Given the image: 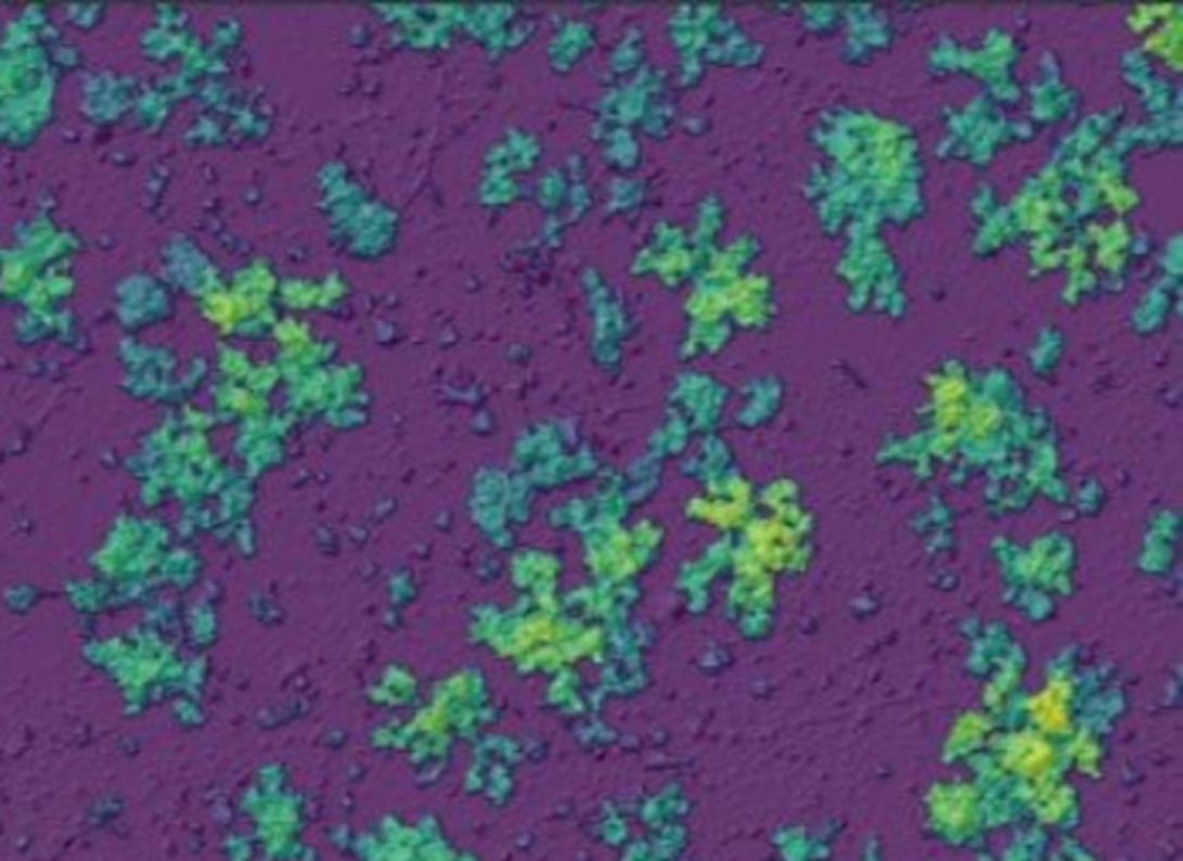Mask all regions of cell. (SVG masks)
<instances>
[{"label":"cell","mask_w":1183,"mask_h":861,"mask_svg":"<svg viewBox=\"0 0 1183 861\" xmlns=\"http://www.w3.org/2000/svg\"><path fill=\"white\" fill-rule=\"evenodd\" d=\"M929 815L946 832H966L976 824L980 801L974 787L964 783H941L936 785L929 799Z\"/></svg>","instance_id":"4"},{"label":"cell","mask_w":1183,"mask_h":861,"mask_svg":"<svg viewBox=\"0 0 1183 861\" xmlns=\"http://www.w3.org/2000/svg\"><path fill=\"white\" fill-rule=\"evenodd\" d=\"M992 732V723L982 714H964L950 732V744L955 748H974L982 744Z\"/></svg>","instance_id":"8"},{"label":"cell","mask_w":1183,"mask_h":861,"mask_svg":"<svg viewBox=\"0 0 1183 861\" xmlns=\"http://www.w3.org/2000/svg\"><path fill=\"white\" fill-rule=\"evenodd\" d=\"M749 509L751 490L745 483H733L726 492L698 497L692 504V515L717 529H735L745 525Z\"/></svg>","instance_id":"5"},{"label":"cell","mask_w":1183,"mask_h":861,"mask_svg":"<svg viewBox=\"0 0 1183 861\" xmlns=\"http://www.w3.org/2000/svg\"><path fill=\"white\" fill-rule=\"evenodd\" d=\"M805 554V531L798 517L774 513L754 523L747 541V566L751 580H770L780 573L798 568Z\"/></svg>","instance_id":"1"},{"label":"cell","mask_w":1183,"mask_h":861,"mask_svg":"<svg viewBox=\"0 0 1183 861\" xmlns=\"http://www.w3.org/2000/svg\"><path fill=\"white\" fill-rule=\"evenodd\" d=\"M934 404L936 419H939V425L943 429L960 427L968 416L964 382L957 380V376H941L934 388Z\"/></svg>","instance_id":"6"},{"label":"cell","mask_w":1183,"mask_h":861,"mask_svg":"<svg viewBox=\"0 0 1183 861\" xmlns=\"http://www.w3.org/2000/svg\"><path fill=\"white\" fill-rule=\"evenodd\" d=\"M1072 684L1066 677H1052L1027 699V716L1036 732L1050 740L1072 732Z\"/></svg>","instance_id":"3"},{"label":"cell","mask_w":1183,"mask_h":861,"mask_svg":"<svg viewBox=\"0 0 1183 861\" xmlns=\"http://www.w3.org/2000/svg\"><path fill=\"white\" fill-rule=\"evenodd\" d=\"M1001 767L1011 776L1027 783L1031 791L1038 785L1054 781V771L1058 767V750L1054 740L1045 737L1036 730H1024L1011 734L1001 746Z\"/></svg>","instance_id":"2"},{"label":"cell","mask_w":1183,"mask_h":861,"mask_svg":"<svg viewBox=\"0 0 1183 861\" xmlns=\"http://www.w3.org/2000/svg\"><path fill=\"white\" fill-rule=\"evenodd\" d=\"M1068 756L1075 769L1084 776L1098 774L1103 767V748L1101 744L1091 737V734H1077V737L1068 746Z\"/></svg>","instance_id":"9"},{"label":"cell","mask_w":1183,"mask_h":861,"mask_svg":"<svg viewBox=\"0 0 1183 861\" xmlns=\"http://www.w3.org/2000/svg\"><path fill=\"white\" fill-rule=\"evenodd\" d=\"M1033 809L1038 818L1047 824L1062 822L1072 809V793L1062 783L1050 781L1045 785L1033 787Z\"/></svg>","instance_id":"7"}]
</instances>
